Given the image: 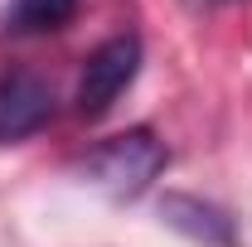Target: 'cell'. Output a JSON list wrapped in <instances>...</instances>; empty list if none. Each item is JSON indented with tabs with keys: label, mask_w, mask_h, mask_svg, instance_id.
Instances as JSON below:
<instances>
[{
	"label": "cell",
	"mask_w": 252,
	"mask_h": 247,
	"mask_svg": "<svg viewBox=\"0 0 252 247\" xmlns=\"http://www.w3.org/2000/svg\"><path fill=\"white\" fill-rule=\"evenodd\" d=\"M165 141H160L156 131H146V126H131L122 136H112V141H102L88 160H83V175L93 180L97 189H107L112 199H141L146 189L156 185V175L165 170Z\"/></svg>",
	"instance_id": "6da1fadb"
},
{
	"label": "cell",
	"mask_w": 252,
	"mask_h": 247,
	"mask_svg": "<svg viewBox=\"0 0 252 247\" xmlns=\"http://www.w3.org/2000/svg\"><path fill=\"white\" fill-rule=\"evenodd\" d=\"M141 73V39L136 34H117L107 44H97L88 63H83V78H78V112L97 122L112 112V102L136 83Z\"/></svg>",
	"instance_id": "7a4b0ae2"
},
{
	"label": "cell",
	"mask_w": 252,
	"mask_h": 247,
	"mask_svg": "<svg viewBox=\"0 0 252 247\" xmlns=\"http://www.w3.org/2000/svg\"><path fill=\"white\" fill-rule=\"evenodd\" d=\"M49 112H54L49 83L34 78V73H10L0 83V146L34 136L39 126L49 122Z\"/></svg>",
	"instance_id": "3957f363"
},
{
	"label": "cell",
	"mask_w": 252,
	"mask_h": 247,
	"mask_svg": "<svg viewBox=\"0 0 252 247\" xmlns=\"http://www.w3.org/2000/svg\"><path fill=\"white\" fill-rule=\"evenodd\" d=\"M160 218L170 228H180L185 238L204 243V247H233L238 243L233 218L223 209H214V204H204V199H194V194H165L160 199Z\"/></svg>",
	"instance_id": "277c9868"
},
{
	"label": "cell",
	"mask_w": 252,
	"mask_h": 247,
	"mask_svg": "<svg viewBox=\"0 0 252 247\" xmlns=\"http://www.w3.org/2000/svg\"><path fill=\"white\" fill-rule=\"evenodd\" d=\"M78 10V0H15L10 15H5V30L10 34H49L68 25Z\"/></svg>",
	"instance_id": "5b68a950"
},
{
	"label": "cell",
	"mask_w": 252,
	"mask_h": 247,
	"mask_svg": "<svg viewBox=\"0 0 252 247\" xmlns=\"http://www.w3.org/2000/svg\"><path fill=\"white\" fill-rule=\"evenodd\" d=\"M185 5H194V10H219V5H233V0H185Z\"/></svg>",
	"instance_id": "8992f818"
}]
</instances>
